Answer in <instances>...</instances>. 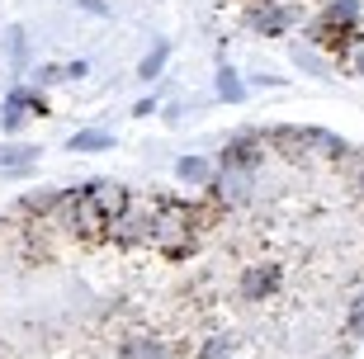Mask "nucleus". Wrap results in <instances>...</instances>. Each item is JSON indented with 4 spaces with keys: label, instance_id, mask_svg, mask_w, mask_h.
Segmentation results:
<instances>
[{
    "label": "nucleus",
    "instance_id": "nucleus-1",
    "mask_svg": "<svg viewBox=\"0 0 364 359\" xmlns=\"http://www.w3.org/2000/svg\"><path fill=\"white\" fill-rule=\"evenodd\" d=\"M62 208H67L71 232H81V237H105V232H114V223L133 208V194H128L123 185H109V180H90V185L71 189Z\"/></svg>",
    "mask_w": 364,
    "mask_h": 359
},
{
    "label": "nucleus",
    "instance_id": "nucleus-2",
    "mask_svg": "<svg viewBox=\"0 0 364 359\" xmlns=\"http://www.w3.org/2000/svg\"><path fill=\"white\" fill-rule=\"evenodd\" d=\"M151 208H156L151 241H156L166 255H189L194 251V241H199V213L180 199H161V203H151Z\"/></svg>",
    "mask_w": 364,
    "mask_h": 359
},
{
    "label": "nucleus",
    "instance_id": "nucleus-3",
    "mask_svg": "<svg viewBox=\"0 0 364 359\" xmlns=\"http://www.w3.org/2000/svg\"><path fill=\"white\" fill-rule=\"evenodd\" d=\"M294 19H298V10L294 5H279V0H256V5H246V24L256 28V33H265V38H279Z\"/></svg>",
    "mask_w": 364,
    "mask_h": 359
},
{
    "label": "nucleus",
    "instance_id": "nucleus-4",
    "mask_svg": "<svg viewBox=\"0 0 364 359\" xmlns=\"http://www.w3.org/2000/svg\"><path fill=\"white\" fill-rule=\"evenodd\" d=\"M260 137L256 133H242V137H232L228 151H223V166H232V171H256L260 166Z\"/></svg>",
    "mask_w": 364,
    "mask_h": 359
},
{
    "label": "nucleus",
    "instance_id": "nucleus-5",
    "mask_svg": "<svg viewBox=\"0 0 364 359\" xmlns=\"http://www.w3.org/2000/svg\"><path fill=\"white\" fill-rule=\"evenodd\" d=\"M279 289V265H251L242 274V298L246 303H260V298H270Z\"/></svg>",
    "mask_w": 364,
    "mask_h": 359
},
{
    "label": "nucleus",
    "instance_id": "nucleus-6",
    "mask_svg": "<svg viewBox=\"0 0 364 359\" xmlns=\"http://www.w3.org/2000/svg\"><path fill=\"white\" fill-rule=\"evenodd\" d=\"M33 166H38V146H19V142L0 146V171L5 175H28Z\"/></svg>",
    "mask_w": 364,
    "mask_h": 359
},
{
    "label": "nucleus",
    "instance_id": "nucleus-7",
    "mask_svg": "<svg viewBox=\"0 0 364 359\" xmlns=\"http://www.w3.org/2000/svg\"><path fill=\"white\" fill-rule=\"evenodd\" d=\"M28 109H33V95H28V90L5 95V114H0L5 133H19V128H24V123H28Z\"/></svg>",
    "mask_w": 364,
    "mask_h": 359
},
{
    "label": "nucleus",
    "instance_id": "nucleus-8",
    "mask_svg": "<svg viewBox=\"0 0 364 359\" xmlns=\"http://www.w3.org/2000/svg\"><path fill=\"white\" fill-rule=\"evenodd\" d=\"M213 189H223V199H232V203L251 199V171H232V166H223V175L213 180Z\"/></svg>",
    "mask_w": 364,
    "mask_h": 359
},
{
    "label": "nucleus",
    "instance_id": "nucleus-9",
    "mask_svg": "<svg viewBox=\"0 0 364 359\" xmlns=\"http://www.w3.org/2000/svg\"><path fill=\"white\" fill-rule=\"evenodd\" d=\"M176 175H180V185H194V189L213 185V166H208L203 156H180L176 161Z\"/></svg>",
    "mask_w": 364,
    "mask_h": 359
},
{
    "label": "nucleus",
    "instance_id": "nucleus-10",
    "mask_svg": "<svg viewBox=\"0 0 364 359\" xmlns=\"http://www.w3.org/2000/svg\"><path fill=\"white\" fill-rule=\"evenodd\" d=\"M114 146V133H105V128H81V133H71L67 151H109Z\"/></svg>",
    "mask_w": 364,
    "mask_h": 359
},
{
    "label": "nucleus",
    "instance_id": "nucleus-11",
    "mask_svg": "<svg viewBox=\"0 0 364 359\" xmlns=\"http://www.w3.org/2000/svg\"><path fill=\"white\" fill-rule=\"evenodd\" d=\"M123 359H171V350L161 341H151V336H137V341L123 345Z\"/></svg>",
    "mask_w": 364,
    "mask_h": 359
},
{
    "label": "nucleus",
    "instance_id": "nucleus-12",
    "mask_svg": "<svg viewBox=\"0 0 364 359\" xmlns=\"http://www.w3.org/2000/svg\"><path fill=\"white\" fill-rule=\"evenodd\" d=\"M218 100H228V105H242V100H246V80L237 76L232 67L218 71Z\"/></svg>",
    "mask_w": 364,
    "mask_h": 359
},
{
    "label": "nucleus",
    "instance_id": "nucleus-13",
    "mask_svg": "<svg viewBox=\"0 0 364 359\" xmlns=\"http://www.w3.org/2000/svg\"><path fill=\"white\" fill-rule=\"evenodd\" d=\"M166 57H171V43H156V48L137 62V80H156V76H161V67H166Z\"/></svg>",
    "mask_w": 364,
    "mask_h": 359
},
{
    "label": "nucleus",
    "instance_id": "nucleus-14",
    "mask_svg": "<svg viewBox=\"0 0 364 359\" xmlns=\"http://www.w3.org/2000/svg\"><path fill=\"white\" fill-rule=\"evenodd\" d=\"M62 203H67L62 189H38V194H28V199H24V208H28V213H53V208H62Z\"/></svg>",
    "mask_w": 364,
    "mask_h": 359
},
{
    "label": "nucleus",
    "instance_id": "nucleus-15",
    "mask_svg": "<svg viewBox=\"0 0 364 359\" xmlns=\"http://www.w3.org/2000/svg\"><path fill=\"white\" fill-rule=\"evenodd\" d=\"M232 355H237V341L232 336H213V341L199 345V359H232Z\"/></svg>",
    "mask_w": 364,
    "mask_h": 359
},
{
    "label": "nucleus",
    "instance_id": "nucleus-16",
    "mask_svg": "<svg viewBox=\"0 0 364 359\" xmlns=\"http://www.w3.org/2000/svg\"><path fill=\"white\" fill-rule=\"evenodd\" d=\"M24 57H28V38H24V28L10 24V62H14V67H24Z\"/></svg>",
    "mask_w": 364,
    "mask_h": 359
},
{
    "label": "nucleus",
    "instance_id": "nucleus-17",
    "mask_svg": "<svg viewBox=\"0 0 364 359\" xmlns=\"http://www.w3.org/2000/svg\"><path fill=\"white\" fill-rule=\"evenodd\" d=\"M346 336H350V341H360V336H364V298H355L350 317H346Z\"/></svg>",
    "mask_w": 364,
    "mask_h": 359
},
{
    "label": "nucleus",
    "instance_id": "nucleus-18",
    "mask_svg": "<svg viewBox=\"0 0 364 359\" xmlns=\"http://www.w3.org/2000/svg\"><path fill=\"white\" fill-rule=\"evenodd\" d=\"M33 80H38V85H57V80H67V67H53V62H48V67L33 71Z\"/></svg>",
    "mask_w": 364,
    "mask_h": 359
},
{
    "label": "nucleus",
    "instance_id": "nucleus-19",
    "mask_svg": "<svg viewBox=\"0 0 364 359\" xmlns=\"http://www.w3.org/2000/svg\"><path fill=\"white\" fill-rule=\"evenodd\" d=\"M71 5H81V10H90L95 19H109V5H105V0H71Z\"/></svg>",
    "mask_w": 364,
    "mask_h": 359
},
{
    "label": "nucleus",
    "instance_id": "nucleus-20",
    "mask_svg": "<svg viewBox=\"0 0 364 359\" xmlns=\"http://www.w3.org/2000/svg\"><path fill=\"white\" fill-rule=\"evenodd\" d=\"M85 71H90V67H85V62H71V67H67V80H81Z\"/></svg>",
    "mask_w": 364,
    "mask_h": 359
},
{
    "label": "nucleus",
    "instance_id": "nucleus-21",
    "mask_svg": "<svg viewBox=\"0 0 364 359\" xmlns=\"http://www.w3.org/2000/svg\"><path fill=\"white\" fill-rule=\"evenodd\" d=\"M350 67H355V71H360V76H364V53H355V62H350Z\"/></svg>",
    "mask_w": 364,
    "mask_h": 359
}]
</instances>
